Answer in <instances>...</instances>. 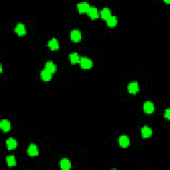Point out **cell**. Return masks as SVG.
Returning <instances> with one entry per match:
<instances>
[{"label":"cell","mask_w":170,"mask_h":170,"mask_svg":"<svg viewBox=\"0 0 170 170\" xmlns=\"http://www.w3.org/2000/svg\"><path fill=\"white\" fill-rule=\"evenodd\" d=\"M80 66L84 69H90L93 66V61L90 58L87 57H80Z\"/></svg>","instance_id":"cell-1"},{"label":"cell","mask_w":170,"mask_h":170,"mask_svg":"<svg viewBox=\"0 0 170 170\" xmlns=\"http://www.w3.org/2000/svg\"><path fill=\"white\" fill-rule=\"evenodd\" d=\"M71 39L72 41H79L82 38V34L81 31L79 29H73L71 31Z\"/></svg>","instance_id":"cell-2"},{"label":"cell","mask_w":170,"mask_h":170,"mask_svg":"<svg viewBox=\"0 0 170 170\" xmlns=\"http://www.w3.org/2000/svg\"><path fill=\"white\" fill-rule=\"evenodd\" d=\"M118 142L120 146L121 147H126L128 146H129V145L130 144V140L128 136L126 135H122L120 136Z\"/></svg>","instance_id":"cell-3"},{"label":"cell","mask_w":170,"mask_h":170,"mask_svg":"<svg viewBox=\"0 0 170 170\" xmlns=\"http://www.w3.org/2000/svg\"><path fill=\"white\" fill-rule=\"evenodd\" d=\"M143 108H144V110L145 112H146L147 114H150L154 112L155 107H154V104H153L152 102L146 101V102H144Z\"/></svg>","instance_id":"cell-4"},{"label":"cell","mask_w":170,"mask_h":170,"mask_svg":"<svg viewBox=\"0 0 170 170\" xmlns=\"http://www.w3.org/2000/svg\"><path fill=\"white\" fill-rule=\"evenodd\" d=\"M90 7V4H89L88 2L86 1L79 2V4H77V8L80 13L87 12Z\"/></svg>","instance_id":"cell-5"},{"label":"cell","mask_w":170,"mask_h":170,"mask_svg":"<svg viewBox=\"0 0 170 170\" xmlns=\"http://www.w3.org/2000/svg\"><path fill=\"white\" fill-rule=\"evenodd\" d=\"M27 153L31 156L37 155L39 154L38 147L35 144H31L27 149Z\"/></svg>","instance_id":"cell-6"},{"label":"cell","mask_w":170,"mask_h":170,"mask_svg":"<svg viewBox=\"0 0 170 170\" xmlns=\"http://www.w3.org/2000/svg\"><path fill=\"white\" fill-rule=\"evenodd\" d=\"M141 133L142 137L144 138H150L152 135V130L151 128L147 126H144L142 127L141 130Z\"/></svg>","instance_id":"cell-7"},{"label":"cell","mask_w":170,"mask_h":170,"mask_svg":"<svg viewBox=\"0 0 170 170\" xmlns=\"http://www.w3.org/2000/svg\"><path fill=\"white\" fill-rule=\"evenodd\" d=\"M60 166L62 169L67 170L71 168V161L67 158H63L60 161Z\"/></svg>","instance_id":"cell-8"},{"label":"cell","mask_w":170,"mask_h":170,"mask_svg":"<svg viewBox=\"0 0 170 170\" xmlns=\"http://www.w3.org/2000/svg\"><path fill=\"white\" fill-rule=\"evenodd\" d=\"M45 69L51 72L52 74L54 73L57 71V65L51 61H47L45 63Z\"/></svg>","instance_id":"cell-9"},{"label":"cell","mask_w":170,"mask_h":170,"mask_svg":"<svg viewBox=\"0 0 170 170\" xmlns=\"http://www.w3.org/2000/svg\"><path fill=\"white\" fill-rule=\"evenodd\" d=\"M128 91L132 94H135L139 90V85L136 81L131 82L128 86Z\"/></svg>","instance_id":"cell-10"},{"label":"cell","mask_w":170,"mask_h":170,"mask_svg":"<svg viewBox=\"0 0 170 170\" xmlns=\"http://www.w3.org/2000/svg\"><path fill=\"white\" fill-rule=\"evenodd\" d=\"M15 31L19 35H23L26 33V29L25 25L19 23L16 25L15 27Z\"/></svg>","instance_id":"cell-11"},{"label":"cell","mask_w":170,"mask_h":170,"mask_svg":"<svg viewBox=\"0 0 170 170\" xmlns=\"http://www.w3.org/2000/svg\"><path fill=\"white\" fill-rule=\"evenodd\" d=\"M87 13H88V15L93 19H96L97 18H98V16H99L98 9L94 6H90V7H89Z\"/></svg>","instance_id":"cell-12"},{"label":"cell","mask_w":170,"mask_h":170,"mask_svg":"<svg viewBox=\"0 0 170 170\" xmlns=\"http://www.w3.org/2000/svg\"><path fill=\"white\" fill-rule=\"evenodd\" d=\"M18 141L13 138H8L6 140V146L9 150L15 149L18 146Z\"/></svg>","instance_id":"cell-13"},{"label":"cell","mask_w":170,"mask_h":170,"mask_svg":"<svg viewBox=\"0 0 170 170\" xmlns=\"http://www.w3.org/2000/svg\"><path fill=\"white\" fill-rule=\"evenodd\" d=\"M0 127L4 132H8L11 129V123L8 120H2L0 122Z\"/></svg>","instance_id":"cell-14"},{"label":"cell","mask_w":170,"mask_h":170,"mask_svg":"<svg viewBox=\"0 0 170 170\" xmlns=\"http://www.w3.org/2000/svg\"><path fill=\"white\" fill-rule=\"evenodd\" d=\"M48 46L53 50H56L59 48V43L56 38H52L48 42Z\"/></svg>","instance_id":"cell-15"},{"label":"cell","mask_w":170,"mask_h":170,"mask_svg":"<svg viewBox=\"0 0 170 170\" xmlns=\"http://www.w3.org/2000/svg\"><path fill=\"white\" fill-rule=\"evenodd\" d=\"M100 15H101L102 19L107 20V19L112 15H111V11L110 9V8H108L107 7L103 8L101 10V12H100Z\"/></svg>","instance_id":"cell-16"},{"label":"cell","mask_w":170,"mask_h":170,"mask_svg":"<svg viewBox=\"0 0 170 170\" xmlns=\"http://www.w3.org/2000/svg\"><path fill=\"white\" fill-rule=\"evenodd\" d=\"M41 78L43 80L48 81L52 79V73L46 69H44L41 71Z\"/></svg>","instance_id":"cell-17"},{"label":"cell","mask_w":170,"mask_h":170,"mask_svg":"<svg viewBox=\"0 0 170 170\" xmlns=\"http://www.w3.org/2000/svg\"><path fill=\"white\" fill-rule=\"evenodd\" d=\"M107 23L108 26L114 27L116 26L117 23H118V19L115 15H111L107 20Z\"/></svg>","instance_id":"cell-18"},{"label":"cell","mask_w":170,"mask_h":170,"mask_svg":"<svg viewBox=\"0 0 170 170\" xmlns=\"http://www.w3.org/2000/svg\"><path fill=\"white\" fill-rule=\"evenodd\" d=\"M69 58L72 63H77L80 62V57L77 53H72L69 55Z\"/></svg>","instance_id":"cell-19"},{"label":"cell","mask_w":170,"mask_h":170,"mask_svg":"<svg viewBox=\"0 0 170 170\" xmlns=\"http://www.w3.org/2000/svg\"><path fill=\"white\" fill-rule=\"evenodd\" d=\"M7 163L9 166H16V159L14 155H8L6 157Z\"/></svg>","instance_id":"cell-20"},{"label":"cell","mask_w":170,"mask_h":170,"mask_svg":"<svg viewBox=\"0 0 170 170\" xmlns=\"http://www.w3.org/2000/svg\"><path fill=\"white\" fill-rule=\"evenodd\" d=\"M164 116H165L166 118L167 119H169V116H170V110L169 108L168 109H166L165 110V114H164Z\"/></svg>","instance_id":"cell-21"},{"label":"cell","mask_w":170,"mask_h":170,"mask_svg":"<svg viewBox=\"0 0 170 170\" xmlns=\"http://www.w3.org/2000/svg\"><path fill=\"white\" fill-rule=\"evenodd\" d=\"M2 64H1V65H0V71H1V72H2Z\"/></svg>","instance_id":"cell-22"}]
</instances>
